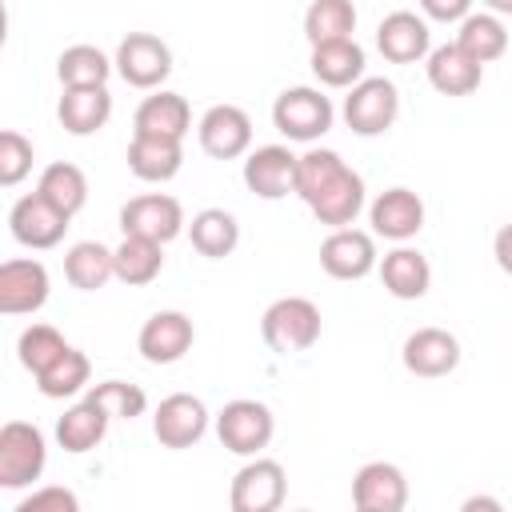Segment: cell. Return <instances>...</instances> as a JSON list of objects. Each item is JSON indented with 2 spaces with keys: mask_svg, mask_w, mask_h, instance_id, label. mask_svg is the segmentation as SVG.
Instances as JSON below:
<instances>
[{
  "mask_svg": "<svg viewBox=\"0 0 512 512\" xmlns=\"http://www.w3.org/2000/svg\"><path fill=\"white\" fill-rule=\"evenodd\" d=\"M492 256H496V264L512 276V224H504V228L496 232V240H492Z\"/></svg>",
  "mask_w": 512,
  "mask_h": 512,
  "instance_id": "cell-41",
  "label": "cell"
},
{
  "mask_svg": "<svg viewBox=\"0 0 512 512\" xmlns=\"http://www.w3.org/2000/svg\"><path fill=\"white\" fill-rule=\"evenodd\" d=\"M88 376H92L88 356L68 344V348L36 376V388H40L48 400H64V396H76L80 388H88Z\"/></svg>",
  "mask_w": 512,
  "mask_h": 512,
  "instance_id": "cell-34",
  "label": "cell"
},
{
  "mask_svg": "<svg viewBox=\"0 0 512 512\" xmlns=\"http://www.w3.org/2000/svg\"><path fill=\"white\" fill-rule=\"evenodd\" d=\"M36 192H40V196H48V200H52L60 212L76 216V212L88 204V176H84L76 164L56 160V164H48V168L40 172Z\"/></svg>",
  "mask_w": 512,
  "mask_h": 512,
  "instance_id": "cell-33",
  "label": "cell"
},
{
  "mask_svg": "<svg viewBox=\"0 0 512 512\" xmlns=\"http://www.w3.org/2000/svg\"><path fill=\"white\" fill-rule=\"evenodd\" d=\"M56 116L64 124V132L72 136H92L108 124L112 116V92L108 84H76V88H64L60 92V104H56Z\"/></svg>",
  "mask_w": 512,
  "mask_h": 512,
  "instance_id": "cell-23",
  "label": "cell"
},
{
  "mask_svg": "<svg viewBox=\"0 0 512 512\" xmlns=\"http://www.w3.org/2000/svg\"><path fill=\"white\" fill-rule=\"evenodd\" d=\"M64 276L80 292H96L116 276V248H104L100 240H80L64 252Z\"/></svg>",
  "mask_w": 512,
  "mask_h": 512,
  "instance_id": "cell-28",
  "label": "cell"
},
{
  "mask_svg": "<svg viewBox=\"0 0 512 512\" xmlns=\"http://www.w3.org/2000/svg\"><path fill=\"white\" fill-rule=\"evenodd\" d=\"M112 60H116L120 80L132 88H144V92H156L172 76V48L152 32H128L116 44Z\"/></svg>",
  "mask_w": 512,
  "mask_h": 512,
  "instance_id": "cell-7",
  "label": "cell"
},
{
  "mask_svg": "<svg viewBox=\"0 0 512 512\" xmlns=\"http://www.w3.org/2000/svg\"><path fill=\"white\" fill-rule=\"evenodd\" d=\"M400 360L412 376H424V380H436V376H448L456 372L460 364V340L448 332V328H416L404 348H400Z\"/></svg>",
  "mask_w": 512,
  "mask_h": 512,
  "instance_id": "cell-19",
  "label": "cell"
},
{
  "mask_svg": "<svg viewBox=\"0 0 512 512\" xmlns=\"http://www.w3.org/2000/svg\"><path fill=\"white\" fill-rule=\"evenodd\" d=\"M488 4V12H496V16H512V0H484Z\"/></svg>",
  "mask_w": 512,
  "mask_h": 512,
  "instance_id": "cell-43",
  "label": "cell"
},
{
  "mask_svg": "<svg viewBox=\"0 0 512 512\" xmlns=\"http://www.w3.org/2000/svg\"><path fill=\"white\" fill-rule=\"evenodd\" d=\"M48 268L40 260H4L0 264V312L4 316H28L48 304Z\"/></svg>",
  "mask_w": 512,
  "mask_h": 512,
  "instance_id": "cell-14",
  "label": "cell"
},
{
  "mask_svg": "<svg viewBox=\"0 0 512 512\" xmlns=\"http://www.w3.org/2000/svg\"><path fill=\"white\" fill-rule=\"evenodd\" d=\"M356 32V8L352 0H312L304 12V36L308 44H332V40H352Z\"/></svg>",
  "mask_w": 512,
  "mask_h": 512,
  "instance_id": "cell-32",
  "label": "cell"
},
{
  "mask_svg": "<svg viewBox=\"0 0 512 512\" xmlns=\"http://www.w3.org/2000/svg\"><path fill=\"white\" fill-rule=\"evenodd\" d=\"M88 400L100 404L112 420H136L148 408L144 388L140 384H128V380H100V384L88 388Z\"/></svg>",
  "mask_w": 512,
  "mask_h": 512,
  "instance_id": "cell-37",
  "label": "cell"
},
{
  "mask_svg": "<svg viewBox=\"0 0 512 512\" xmlns=\"http://www.w3.org/2000/svg\"><path fill=\"white\" fill-rule=\"evenodd\" d=\"M288 496V472L280 460L268 456H252L228 488V504L232 512H276Z\"/></svg>",
  "mask_w": 512,
  "mask_h": 512,
  "instance_id": "cell-8",
  "label": "cell"
},
{
  "mask_svg": "<svg viewBox=\"0 0 512 512\" xmlns=\"http://www.w3.org/2000/svg\"><path fill=\"white\" fill-rule=\"evenodd\" d=\"M44 464H48L44 432L28 420H8L0 428V488L8 492L32 488V480L44 476Z\"/></svg>",
  "mask_w": 512,
  "mask_h": 512,
  "instance_id": "cell-4",
  "label": "cell"
},
{
  "mask_svg": "<svg viewBox=\"0 0 512 512\" xmlns=\"http://www.w3.org/2000/svg\"><path fill=\"white\" fill-rule=\"evenodd\" d=\"M132 132H156V136H176L184 140L188 128H192V108L180 92H168V88H156L152 96L140 100L136 116H132Z\"/></svg>",
  "mask_w": 512,
  "mask_h": 512,
  "instance_id": "cell-25",
  "label": "cell"
},
{
  "mask_svg": "<svg viewBox=\"0 0 512 512\" xmlns=\"http://www.w3.org/2000/svg\"><path fill=\"white\" fill-rule=\"evenodd\" d=\"M204 432H208V408L192 392H172L152 412V436L164 448H176V452L180 448H192Z\"/></svg>",
  "mask_w": 512,
  "mask_h": 512,
  "instance_id": "cell-11",
  "label": "cell"
},
{
  "mask_svg": "<svg viewBox=\"0 0 512 512\" xmlns=\"http://www.w3.org/2000/svg\"><path fill=\"white\" fill-rule=\"evenodd\" d=\"M16 512H80V500H76V492L60 488V484H48V488L28 492L16 504Z\"/></svg>",
  "mask_w": 512,
  "mask_h": 512,
  "instance_id": "cell-39",
  "label": "cell"
},
{
  "mask_svg": "<svg viewBox=\"0 0 512 512\" xmlns=\"http://www.w3.org/2000/svg\"><path fill=\"white\" fill-rule=\"evenodd\" d=\"M312 76L324 88H352L356 80H364V48L356 40H332V44H316L312 48Z\"/></svg>",
  "mask_w": 512,
  "mask_h": 512,
  "instance_id": "cell-26",
  "label": "cell"
},
{
  "mask_svg": "<svg viewBox=\"0 0 512 512\" xmlns=\"http://www.w3.org/2000/svg\"><path fill=\"white\" fill-rule=\"evenodd\" d=\"M420 12L440 24H460L472 12V0H420Z\"/></svg>",
  "mask_w": 512,
  "mask_h": 512,
  "instance_id": "cell-40",
  "label": "cell"
},
{
  "mask_svg": "<svg viewBox=\"0 0 512 512\" xmlns=\"http://www.w3.org/2000/svg\"><path fill=\"white\" fill-rule=\"evenodd\" d=\"M376 48L388 64H416V60H428L432 52V32H428V20L400 8V12H388L380 24H376Z\"/></svg>",
  "mask_w": 512,
  "mask_h": 512,
  "instance_id": "cell-16",
  "label": "cell"
},
{
  "mask_svg": "<svg viewBox=\"0 0 512 512\" xmlns=\"http://www.w3.org/2000/svg\"><path fill=\"white\" fill-rule=\"evenodd\" d=\"M120 228L124 236H148L156 244H168L184 232V208L168 192H144L120 208Z\"/></svg>",
  "mask_w": 512,
  "mask_h": 512,
  "instance_id": "cell-9",
  "label": "cell"
},
{
  "mask_svg": "<svg viewBox=\"0 0 512 512\" xmlns=\"http://www.w3.org/2000/svg\"><path fill=\"white\" fill-rule=\"evenodd\" d=\"M296 160L284 144H264L252 148L244 156V184L248 192H256L260 200H280L288 192H296Z\"/></svg>",
  "mask_w": 512,
  "mask_h": 512,
  "instance_id": "cell-17",
  "label": "cell"
},
{
  "mask_svg": "<svg viewBox=\"0 0 512 512\" xmlns=\"http://www.w3.org/2000/svg\"><path fill=\"white\" fill-rule=\"evenodd\" d=\"M456 44L468 56H476L480 64H492V60H500L508 52V28H504V20L496 12H468L460 20Z\"/></svg>",
  "mask_w": 512,
  "mask_h": 512,
  "instance_id": "cell-30",
  "label": "cell"
},
{
  "mask_svg": "<svg viewBox=\"0 0 512 512\" xmlns=\"http://www.w3.org/2000/svg\"><path fill=\"white\" fill-rule=\"evenodd\" d=\"M320 308L308 296H280L264 308L260 316V336L272 352L288 356V352H308L320 340Z\"/></svg>",
  "mask_w": 512,
  "mask_h": 512,
  "instance_id": "cell-2",
  "label": "cell"
},
{
  "mask_svg": "<svg viewBox=\"0 0 512 512\" xmlns=\"http://www.w3.org/2000/svg\"><path fill=\"white\" fill-rule=\"evenodd\" d=\"M116 60H108L96 44H72L56 56V76L64 88H76V84H108Z\"/></svg>",
  "mask_w": 512,
  "mask_h": 512,
  "instance_id": "cell-35",
  "label": "cell"
},
{
  "mask_svg": "<svg viewBox=\"0 0 512 512\" xmlns=\"http://www.w3.org/2000/svg\"><path fill=\"white\" fill-rule=\"evenodd\" d=\"M336 120V108L332 100L320 92V88H308V84H296V88H284L272 104V124L280 136L296 140V144H312L320 140Z\"/></svg>",
  "mask_w": 512,
  "mask_h": 512,
  "instance_id": "cell-3",
  "label": "cell"
},
{
  "mask_svg": "<svg viewBox=\"0 0 512 512\" xmlns=\"http://www.w3.org/2000/svg\"><path fill=\"white\" fill-rule=\"evenodd\" d=\"M424 68H428V84L440 96H472L480 88V80H484V64L476 56H468L456 40L432 48Z\"/></svg>",
  "mask_w": 512,
  "mask_h": 512,
  "instance_id": "cell-22",
  "label": "cell"
},
{
  "mask_svg": "<svg viewBox=\"0 0 512 512\" xmlns=\"http://www.w3.org/2000/svg\"><path fill=\"white\" fill-rule=\"evenodd\" d=\"M184 164V140L176 136H156V132H132L128 144V172L144 184H164L180 172Z\"/></svg>",
  "mask_w": 512,
  "mask_h": 512,
  "instance_id": "cell-21",
  "label": "cell"
},
{
  "mask_svg": "<svg viewBox=\"0 0 512 512\" xmlns=\"http://www.w3.org/2000/svg\"><path fill=\"white\" fill-rule=\"evenodd\" d=\"M464 508L472 512V508H500V500H492V496H472V500H464Z\"/></svg>",
  "mask_w": 512,
  "mask_h": 512,
  "instance_id": "cell-42",
  "label": "cell"
},
{
  "mask_svg": "<svg viewBox=\"0 0 512 512\" xmlns=\"http://www.w3.org/2000/svg\"><path fill=\"white\" fill-rule=\"evenodd\" d=\"M400 116V92L388 76H364L344 96V124L356 136H384Z\"/></svg>",
  "mask_w": 512,
  "mask_h": 512,
  "instance_id": "cell-5",
  "label": "cell"
},
{
  "mask_svg": "<svg viewBox=\"0 0 512 512\" xmlns=\"http://www.w3.org/2000/svg\"><path fill=\"white\" fill-rule=\"evenodd\" d=\"M196 136L212 160H236V156H248L252 148V120L240 104H212L200 116Z\"/></svg>",
  "mask_w": 512,
  "mask_h": 512,
  "instance_id": "cell-12",
  "label": "cell"
},
{
  "mask_svg": "<svg viewBox=\"0 0 512 512\" xmlns=\"http://www.w3.org/2000/svg\"><path fill=\"white\" fill-rule=\"evenodd\" d=\"M376 240L372 232H360V228H332L320 244V268L332 276V280H364L372 268H376Z\"/></svg>",
  "mask_w": 512,
  "mask_h": 512,
  "instance_id": "cell-13",
  "label": "cell"
},
{
  "mask_svg": "<svg viewBox=\"0 0 512 512\" xmlns=\"http://www.w3.org/2000/svg\"><path fill=\"white\" fill-rule=\"evenodd\" d=\"M68 212H60L48 196H40V192H28V196H20L16 204H12V212H8V228H12V240L16 244H24V248H56L60 240H64V232H68Z\"/></svg>",
  "mask_w": 512,
  "mask_h": 512,
  "instance_id": "cell-10",
  "label": "cell"
},
{
  "mask_svg": "<svg viewBox=\"0 0 512 512\" xmlns=\"http://www.w3.org/2000/svg\"><path fill=\"white\" fill-rule=\"evenodd\" d=\"M296 196L308 204V212L320 224L348 228L364 208V180L340 160V152L308 148L296 160Z\"/></svg>",
  "mask_w": 512,
  "mask_h": 512,
  "instance_id": "cell-1",
  "label": "cell"
},
{
  "mask_svg": "<svg viewBox=\"0 0 512 512\" xmlns=\"http://www.w3.org/2000/svg\"><path fill=\"white\" fill-rule=\"evenodd\" d=\"M164 268V244L148 240V236H124L116 248V280H124L128 288H144L160 276Z\"/></svg>",
  "mask_w": 512,
  "mask_h": 512,
  "instance_id": "cell-31",
  "label": "cell"
},
{
  "mask_svg": "<svg viewBox=\"0 0 512 512\" xmlns=\"http://www.w3.org/2000/svg\"><path fill=\"white\" fill-rule=\"evenodd\" d=\"M368 224H372V236H384V240H412L420 228H424V200L412 192V188H388L372 200L368 208Z\"/></svg>",
  "mask_w": 512,
  "mask_h": 512,
  "instance_id": "cell-18",
  "label": "cell"
},
{
  "mask_svg": "<svg viewBox=\"0 0 512 512\" xmlns=\"http://www.w3.org/2000/svg\"><path fill=\"white\" fill-rule=\"evenodd\" d=\"M272 432H276V416L260 400H228L216 412V436L236 456H260L272 444Z\"/></svg>",
  "mask_w": 512,
  "mask_h": 512,
  "instance_id": "cell-6",
  "label": "cell"
},
{
  "mask_svg": "<svg viewBox=\"0 0 512 512\" xmlns=\"http://www.w3.org/2000/svg\"><path fill=\"white\" fill-rule=\"evenodd\" d=\"M108 424H112V416H108L100 404H92V400L84 396L80 404H72V408L56 420V444H60L64 452H72V456L92 452V448L108 436Z\"/></svg>",
  "mask_w": 512,
  "mask_h": 512,
  "instance_id": "cell-27",
  "label": "cell"
},
{
  "mask_svg": "<svg viewBox=\"0 0 512 512\" xmlns=\"http://www.w3.org/2000/svg\"><path fill=\"white\" fill-rule=\"evenodd\" d=\"M376 268H380L384 292L396 300H420L432 284V264L424 260V252H416L408 244H396L392 252H384V260Z\"/></svg>",
  "mask_w": 512,
  "mask_h": 512,
  "instance_id": "cell-24",
  "label": "cell"
},
{
  "mask_svg": "<svg viewBox=\"0 0 512 512\" xmlns=\"http://www.w3.org/2000/svg\"><path fill=\"white\" fill-rule=\"evenodd\" d=\"M32 160H36L32 140L20 136L16 128H4V132H0V184H4V188H16V184L32 172Z\"/></svg>",
  "mask_w": 512,
  "mask_h": 512,
  "instance_id": "cell-38",
  "label": "cell"
},
{
  "mask_svg": "<svg viewBox=\"0 0 512 512\" xmlns=\"http://www.w3.org/2000/svg\"><path fill=\"white\" fill-rule=\"evenodd\" d=\"M188 236H192V248H196L200 256L224 260V256H232L236 244H240V224H236V216L224 212V208H204V212L192 216Z\"/></svg>",
  "mask_w": 512,
  "mask_h": 512,
  "instance_id": "cell-29",
  "label": "cell"
},
{
  "mask_svg": "<svg viewBox=\"0 0 512 512\" xmlns=\"http://www.w3.org/2000/svg\"><path fill=\"white\" fill-rule=\"evenodd\" d=\"M196 340V328L184 312L168 308V312H152L144 324H140V336H136V348L148 364H176L188 356Z\"/></svg>",
  "mask_w": 512,
  "mask_h": 512,
  "instance_id": "cell-15",
  "label": "cell"
},
{
  "mask_svg": "<svg viewBox=\"0 0 512 512\" xmlns=\"http://www.w3.org/2000/svg\"><path fill=\"white\" fill-rule=\"evenodd\" d=\"M352 504L360 512H400L408 504V480L388 460H368L352 476Z\"/></svg>",
  "mask_w": 512,
  "mask_h": 512,
  "instance_id": "cell-20",
  "label": "cell"
},
{
  "mask_svg": "<svg viewBox=\"0 0 512 512\" xmlns=\"http://www.w3.org/2000/svg\"><path fill=\"white\" fill-rule=\"evenodd\" d=\"M64 348H68V340H64L52 324H28V328L20 332V340H16V356H20V364H24L32 376H40Z\"/></svg>",
  "mask_w": 512,
  "mask_h": 512,
  "instance_id": "cell-36",
  "label": "cell"
}]
</instances>
